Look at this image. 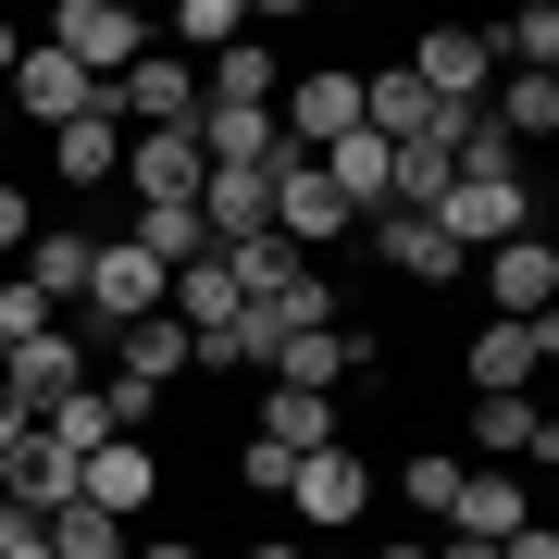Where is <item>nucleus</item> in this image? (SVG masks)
Returning <instances> with one entry per match:
<instances>
[{
	"mask_svg": "<svg viewBox=\"0 0 559 559\" xmlns=\"http://www.w3.org/2000/svg\"><path fill=\"white\" fill-rule=\"evenodd\" d=\"M124 547H138V535H124L112 510H87V498L50 510V559H124Z\"/></svg>",
	"mask_w": 559,
	"mask_h": 559,
	"instance_id": "obj_26",
	"label": "nucleus"
},
{
	"mask_svg": "<svg viewBox=\"0 0 559 559\" xmlns=\"http://www.w3.org/2000/svg\"><path fill=\"white\" fill-rule=\"evenodd\" d=\"M100 100H112L124 138H150V124H200V62H187V50H138Z\"/></svg>",
	"mask_w": 559,
	"mask_h": 559,
	"instance_id": "obj_1",
	"label": "nucleus"
},
{
	"mask_svg": "<svg viewBox=\"0 0 559 559\" xmlns=\"http://www.w3.org/2000/svg\"><path fill=\"white\" fill-rule=\"evenodd\" d=\"M286 510L323 522V535H336V522H360V510H373V460H360L348 436H336V448H311L299 473H286Z\"/></svg>",
	"mask_w": 559,
	"mask_h": 559,
	"instance_id": "obj_7",
	"label": "nucleus"
},
{
	"mask_svg": "<svg viewBox=\"0 0 559 559\" xmlns=\"http://www.w3.org/2000/svg\"><path fill=\"white\" fill-rule=\"evenodd\" d=\"M522 522H535L522 473H460V498H448V535H460V547H510Z\"/></svg>",
	"mask_w": 559,
	"mask_h": 559,
	"instance_id": "obj_13",
	"label": "nucleus"
},
{
	"mask_svg": "<svg viewBox=\"0 0 559 559\" xmlns=\"http://www.w3.org/2000/svg\"><path fill=\"white\" fill-rule=\"evenodd\" d=\"M498 559H559V535H547V522H522V535H510Z\"/></svg>",
	"mask_w": 559,
	"mask_h": 559,
	"instance_id": "obj_34",
	"label": "nucleus"
},
{
	"mask_svg": "<svg viewBox=\"0 0 559 559\" xmlns=\"http://www.w3.org/2000/svg\"><path fill=\"white\" fill-rule=\"evenodd\" d=\"M0 498H13V510H38V522H50L62 498H75V460H62L50 436H25L13 460H0Z\"/></svg>",
	"mask_w": 559,
	"mask_h": 559,
	"instance_id": "obj_20",
	"label": "nucleus"
},
{
	"mask_svg": "<svg viewBox=\"0 0 559 559\" xmlns=\"http://www.w3.org/2000/svg\"><path fill=\"white\" fill-rule=\"evenodd\" d=\"M286 473H299V460H286V448H261V436L237 448V485H249V498H286Z\"/></svg>",
	"mask_w": 559,
	"mask_h": 559,
	"instance_id": "obj_31",
	"label": "nucleus"
},
{
	"mask_svg": "<svg viewBox=\"0 0 559 559\" xmlns=\"http://www.w3.org/2000/svg\"><path fill=\"white\" fill-rule=\"evenodd\" d=\"M373 559H436V547H423V535H399V547H373Z\"/></svg>",
	"mask_w": 559,
	"mask_h": 559,
	"instance_id": "obj_38",
	"label": "nucleus"
},
{
	"mask_svg": "<svg viewBox=\"0 0 559 559\" xmlns=\"http://www.w3.org/2000/svg\"><path fill=\"white\" fill-rule=\"evenodd\" d=\"M261 448H286V460L336 448V399H299V385H261Z\"/></svg>",
	"mask_w": 559,
	"mask_h": 559,
	"instance_id": "obj_21",
	"label": "nucleus"
},
{
	"mask_svg": "<svg viewBox=\"0 0 559 559\" xmlns=\"http://www.w3.org/2000/svg\"><path fill=\"white\" fill-rule=\"evenodd\" d=\"M547 360H559V311H535V323H485L460 373H473V399H535Z\"/></svg>",
	"mask_w": 559,
	"mask_h": 559,
	"instance_id": "obj_4",
	"label": "nucleus"
},
{
	"mask_svg": "<svg viewBox=\"0 0 559 559\" xmlns=\"http://www.w3.org/2000/svg\"><path fill=\"white\" fill-rule=\"evenodd\" d=\"M0 100H13V112L50 138V124H75L87 100H100V87H87V75H75V62H62L50 38H25V62H13V87H0Z\"/></svg>",
	"mask_w": 559,
	"mask_h": 559,
	"instance_id": "obj_11",
	"label": "nucleus"
},
{
	"mask_svg": "<svg viewBox=\"0 0 559 559\" xmlns=\"http://www.w3.org/2000/svg\"><path fill=\"white\" fill-rule=\"evenodd\" d=\"M75 498H87V510H112L124 535H138V510L162 498V460H150L138 436H112V448H87V460H75Z\"/></svg>",
	"mask_w": 559,
	"mask_h": 559,
	"instance_id": "obj_9",
	"label": "nucleus"
},
{
	"mask_svg": "<svg viewBox=\"0 0 559 559\" xmlns=\"http://www.w3.org/2000/svg\"><path fill=\"white\" fill-rule=\"evenodd\" d=\"M0 559H50V522L13 510V498H0Z\"/></svg>",
	"mask_w": 559,
	"mask_h": 559,
	"instance_id": "obj_33",
	"label": "nucleus"
},
{
	"mask_svg": "<svg viewBox=\"0 0 559 559\" xmlns=\"http://www.w3.org/2000/svg\"><path fill=\"white\" fill-rule=\"evenodd\" d=\"M436 559H498V547H460V535H436Z\"/></svg>",
	"mask_w": 559,
	"mask_h": 559,
	"instance_id": "obj_37",
	"label": "nucleus"
},
{
	"mask_svg": "<svg viewBox=\"0 0 559 559\" xmlns=\"http://www.w3.org/2000/svg\"><path fill=\"white\" fill-rule=\"evenodd\" d=\"M274 124H286V150H336L348 138V124H360V75H348V62H323V75H286L274 87Z\"/></svg>",
	"mask_w": 559,
	"mask_h": 559,
	"instance_id": "obj_6",
	"label": "nucleus"
},
{
	"mask_svg": "<svg viewBox=\"0 0 559 559\" xmlns=\"http://www.w3.org/2000/svg\"><path fill=\"white\" fill-rule=\"evenodd\" d=\"M50 50H62V62H75V75H87V87H112V75H124V62H138V50H150V25H138V13H124V0H62V13H50Z\"/></svg>",
	"mask_w": 559,
	"mask_h": 559,
	"instance_id": "obj_2",
	"label": "nucleus"
},
{
	"mask_svg": "<svg viewBox=\"0 0 559 559\" xmlns=\"http://www.w3.org/2000/svg\"><path fill=\"white\" fill-rule=\"evenodd\" d=\"M348 224H360V212L323 187V162H274V237L299 249V261H311L323 237H348Z\"/></svg>",
	"mask_w": 559,
	"mask_h": 559,
	"instance_id": "obj_10",
	"label": "nucleus"
},
{
	"mask_svg": "<svg viewBox=\"0 0 559 559\" xmlns=\"http://www.w3.org/2000/svg\"><path fill=\"white\" fill-rule=\"evenodd\" d=\"M460 473H473V460H460V448H411V460H399V498H411L423 522H448V498H460Z\"/></svg>",
	"mask_w": 559,
	"mask_h": 559,
	"instance_id": "obj_28",
	"label": "nucleus"
},
{
	"mask_svg": "<svg viewBox=\"0 0 559 559\" xmlns=\"http://www.w3.org/2000/svg\"><path fill=\"white\" fill-rule=\"evenodd\" d=\"M212 261H224V274H237V299H286V286L311 274V261L286 249V237H237V249H212Z\"/></svg>",
	"mask_w": 559,
	"mask_h": 559,
	"instance_id": "obj_24",
	"label": "nucleus"
},
{
	"mask_svg": "<svg viewBox=\"0 0 559 559\" xmlns=\"http://www.w3.org/2000/svg\"><path fill=\"white\" fill-rule=\"evenodd\" d=\"M274 50L261 38H237V50H212V75H200V112H274Z\"/></svg>",
	"mask_w": 559,
	"mask_h": 559,
	"instance_id": "obj_17",
	"label": "nucleus"
},
{
	"mask_svg": "<svg viewBox=\"0 0 559 559\" xmlns=\"http://www.w3.org/2000/svg\"><path fill=\"white\" fill-rule=\"evenodd\" d=\"M360 360H373V348H360L348 323H311V336H286V348H274V373H261V385H299V399H336V385L360 373Z\"/></svg>",
	"mask_w": 559,
	"mask_h": 559,
	"instance_id": "obj_12",
	"label": "nucleus"
},
{
	"mask_svg": "<svg viewBox=\"0 0 559 559\" xmlns=\"http://www.w3.org/2000/svg\"><path fill=\"white\" fill-rule=\"evenodd\" d=\"M124 559H200V547H187V535H138V547H124Z\"/></svg>",
	"mask_w": 559,
	"mask_h": 559,
	"instance_id": "obj_35",
	"label": "nucleus"
},
{
	"mask_svg": "<svg viewBox=\"0 0 559 559\" xmlns=\"http://www.w3.org/2000/svg\"><path fill=\"white\" fill-rule=\"evenodd\" d=\"M473 448H498V460H559V423L535 411V399H473Z\"/></svg>",
	"mask_w": 559,
	"mask_h": 559,
	"instance_id": "obj_18",
	"label": "nucleus"
},
{
	"mask_svg": "<svg viewBox=\"0 0 559 559\" xmlns=\"http://www.w3.org/2000/svg\"><path fill=\"white\" fill-rule=\"evenodd\" d=\"M50 175H62V187H112V175H124V124H112V100H87L75 124H50Z\"/></svg>",
	"mask_w": 559,
	"mask_h": 559,
	"instance_id": "obj_16",
	"label": "nucleus"
},
{
	"mask_svg": "<svg viewBox=\"0 0 559 559\" xmlns=\"http://www.w3.org/2000/svg\"><path fill=\"white\" fill-rule=\"evenodd\" d=\"M87 249H100V237H25L13 286H38L50 311H75V299H87Z\"/></svg>",
	"mask_w": 559,
	"mask_h": 559,
	"instance_id": "obj_22",
	"label": "nucleus"
},
{
	"mask_svg": "<svg viewBox=\"0 0 559 559\" xmlns=\"http://www.w3.org/2000/svg\"><path fill=\"white\" fill-rule=\"evenodd\" d=\"M25 237H38V200H25V187H0V274L25 261Z\"/></svg>",
	"mask_w": 559,
	"mask_h": 559,
	"instance_id": "obj_32",
	"label": "nucleus"
},
{
	"mask_svg": "<svg viewBox=\"0 0 559 559\" xmlns=\"http://www.w3.org/2000/svg\"><path fill=\"white\" fill-rule=\"evenodd\" d=\"M175 38H187V50H237L249 25H237V0H187V13H175Z\"/></svg>",
	"mask_w": 559,
	"mask_h": 559,
	"instance_id": "obj_30",
	"label": "nucleus"
},
{
	"mask_svg": "<svg viewBox=\"0 0 559 559\" xmlns=\"http://www.w3.org/2000/svg\"><path fill=\"white\" fill-rule=\"evenodd\" d=\"M38 436H50L62 460H87V448H112V436H124V423L100 411V385H75V399H50V411H38Z\"/></svg>",
	"mask_w": 559,
	"mask_h": 559,
	"instance_id": "obj_25",
	"label": "nucleus"
},
{
	"mask_svg": "<svg viewBox=\"0 0 559 559\" xmlns=\"http://www.w3.org/2000/svg\"><path fill=\"white\" fill-rule=\"evenodd\" d=\"M485 286H498V323H535V311H559V249L547 237L485 249Z\"/></svg>",
	"mask_w": 559,
	"mask_h": 559,
	"instance_id": "obj_14",
	"label": "nucleus"
},
{
	"mask_svg": "<svg viewBox=\"0 0 559 559\" xmlns=\"http://www.w3.org/2000/svg\"><path fill=\"white\" fill-rule=\"evenodd\" d=\"M112 373H124V385H150V399H162V385L187 373V323H175V311L124 323V336H112Z\"/></svg>",
	"mask_w": 559,
	"mask_h": 559,
	"instance_id": "obj_19",
	"label": "nucleus"
},
{
	"mask_svg": "<svg viewBox=\"0 0 559 559\" xmlns=\"http://www.w3.org/2000/svg\"><path fill=\"white\" fill-rule=\"evenodd\" d=\"M360 237H373L385 261H399L411 286H460V274H473V249H448V237H436V224H423V212H373V224H360Z\"/></svg>",
	"mask_w": 559,
	"mask_h": 559,
	"instance_id": "obj_15",
	"label": "nucleus"
},
{
	"mask_svg": "<svg viewBox=\"0 0 559 559\" xmlns=\"http://www.w3.org/2000/svg\"><path fill=\"white\" fill-rule=\"evenodd\" d=\"M75 385H87V336H75V323H50V336H13V348H0V399H13L25 423H38L50 399H75Z\"/></svg>",
	"mask_w": 559,
	"mask_h": 559,
	"instance_id": "obj_3",
	"label": "nucleus"
},
{
	"mask_svg": "<svg viewBox=\"0 0 559 559\" xmlns=\"http://www.w3.org/2000/svg\"><path fill=\"white\" fill-rule=\"evenodd\" d=\"M138 249L162 261V274H187V261H212V224L187 212V200H175V212H138Z\"/></svg>",
	"mask_w": 559,
	"mask_h": 559,
	"instance_id": "obj_29",
	"label": "nucleus"
},
{
	"mask_svg": "<svg viewBox=\"0 0 559 559\" xmlns=\"http://www.w3.org/2000/svg\"><path fill=\"white\" fill-rule=\"evenodd\" d=\"M162 311H175L187 336H212V323L237 311V274H224V261H187V274H175V299H162Z\"/></svg>",
	"mask_w": 559,
	"mask_h": 559,
	"instance_id": "obj_27",
	"label": "nucleus"
},
{
	"mask_svg": "<svg viewBox=\"0 0 559 559\" xmlns=\"http://www.w3.org/2000/svg\"><path fill=\"white\" fill-rule=\"evenodd\" d=\"M485 124L522 150V138H559V75H498L485 87Z\"/></svg>",
	"mask_w": 559,
	"mask_h": 559,
	"instance_id": "obj_23",
	"label": "nucleus"
},
{
	"mask_svg": "<svg viewBox=\"0 0 559 559\" xmlns=\"http://www.w3.org/2000/svg\"><path fill=\"white\" fill-rule=\"evenodd\" d=\"M13 62H25V25H0V87H13Z\"/></svg>",
	"mask_w": 559,
	"mask_h": 559,
	"instance_id": "obj_36",
	"label": "nucleus"
},
{
	"mask_svg": "<svg viewBox=\"0 0 559 559\" xmlns=\"http://www.w3.org/2000/svg\"><path fill=\"white\" fill-rule=\"evenodd\" d=\"M411 87L448 112H485V87H498V50H485V25H436V38H411Z\"/></svg>",
	"mask_w": 559,
	"mask_h": 559,
	"instance_id": "obj_5",
	"label": "nucleus"
},
{
	"mask_svg": "<svg viewBox=\"0 0 559 559\" xmlns=\"http://www.w3.org/2000/svg\"><path fill=\"white\" fill-rule=\"evenodd\" d=\"M124 175H138V212H200V175H212V162H200V124H150V138H124Z\"/></svg>",
	"mask_w": 559,
	"mask_h": 559,
	"instance_id": "obj_8",
	"label": "nucleus"
}]
</instances>
